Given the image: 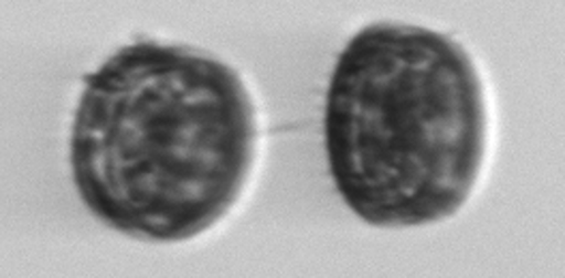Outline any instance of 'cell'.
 Instances as JSON below:
<instances>
[{"label":"cell","mask_w":565,"mask_h":278,"mask_svg":"<svg viewBox=\"0 0 565 278\" xmlns=\"http://www.w3.org/2000/svg\"><path fill=\"white\" fill-rule=\"evenodd\" d=\"M330 175L373 227L455 216L487 157L489 109L469 52L439 31L380 22L341 52L326 95Z\"/></svg>","instance_id":"7a4b0ae2"},{"label":"cell","mask_w":565,"mask_h":278,"mask_svg":"<svg viewBox=\"0 0 565 278\" xmlns=\"http://www.w3.org/2000/svg\"><path fill=\"white\" fill-rule=\"evenodd\" d=\"M255 150L257 114L238 71L193 45L140 41L86 79L71 172L107 227L184 243L236 206Z\"/></svg>","instance_id":"6da1fadb"}]
</instances>
